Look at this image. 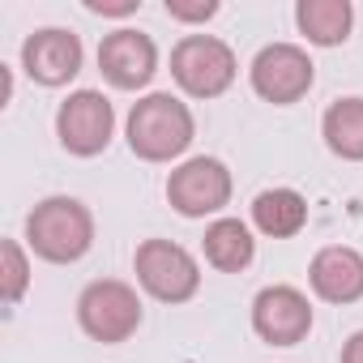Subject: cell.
<instances>
[{
  "label": "cell",
  "instance_id": "cell-9",
  "mask_svg": "<svg viewBox=\"0 0 363 363\" xmlns=\"http://www.w3.org/2000/svg\"><path fill=\"white\" fill-rule=\"evenodd\" d=\"M252 329L269 346H295L312 329V308L295 286H265L252 303Z\"/></svg>",
  "mask_w": 363,
  "mask_h": 363
},
{
  "label": "cell",
  "instance_id": "cell-17",
  "mask_svg": "<svg viewBox=\"0 0 363 363\" xmlns=\"http://www.w3.org/2000/svg\"><path fill=\"white\" fill-rule=\"evenodd\" d=\"M0 257H5V274H0V295H5V303H18L26 282H30V269H26V257L13 240H5V248H0Z\"/></svg>",
  "mask_w": 363,
  "mask_h": 363
},
{
  "label": "cell",
  "instance_id": "cell-10",
  "mask_svg": "<svg viewBox=\"0 0 363 363\" xmlns=\"http://www.w3.org/2000/svg\"><path fill=\"white\" fill-rule=\"evenodd\" d=\"M99 69H103V77H107L111 86L137 90V86H145V82L154 77L158 52H154V43H150L145 35H137V30H116V35H107L103 48H99Z\"/></svg>",
  "mask_w": 363,
  "mask_h": 363
},
{
  "label": "cell",
  "instance_id": "cell-11",
  "mask_svg": "<svg viewBox=\"0 0 363 363\" xmlns=\"http://www.w3.org/2000/svg\"><path fill=\"white\" fill-rule=\"evenodd\" d=\"M22 65L43 86H65L82 69V39L73 30H39L22 48Z\"/></svg>",
  "mask_w": 363,
  "mask_h": 363
},
{
  "label": "cell",
  "instance_id": "cell-16",
  "mask_svg": "<svg viewBox=\"0 0 363 363\" xmlns=\"http://www.w3.org/2000/svg\"><path fill=\"white\" fill-rule=\"evenodd\" d=\"M325 141L337 158L359 162L363 158V99H337L325 111Z\"/></svg>",
  "mask_w": 363,
  "mask_h": 363
},
{
  "label": "cell",
  "instance_id": "cell-2",
  "mask_svg": "<svg viewBox=\"0 0 363 363\" xmlns=\"http://www.w3.org/2000/svg\"><path fill=\"white\" fill-rule=\"evenodd\" d=\"M26 235H30V248L43 261L69 265V261H82L90 252V244H94V218L73 197H48L26 218Z\"/></svg>",
  "mask_w": 363,
  "mask_h": 363
},
{
  "label": "cell",
  "instance_id": "cell-4",
  "mask_svg": "<svg viewBox=\"0 0 363 363\" xmlns=\"http://www.w3.org/2000/svg\"><path fill=\"white\" fill-rule=\"evenodd\" d=\"M77 316H82V329L94 342H124L141 325V299H137V291L128 282L103 278V282H90L82 291Z\"/></svg>",
  "mask_w": 363,
  "mask_h": 363
},
{
  "label": "cell",
  "instance_id": "cell-8",
  "mask_svg": "<svg viewBox=\"0 0 363 363\" xmlns=\"http://www.w3.org/2000/svg\"><path fill=\"white\" fill-rule=\"evenodd\" d=\"M312 86V60L308 52H299L295 43H269L257 52L252 60V90L265 99V103H299Z\"/></svg>",
  "mask_w": 363,
  "mask_h": 363
},
{
  "label": "cell",
  "instance_id": "cell-12",
  "mask_svg": "<svg viewBox=\"0 0 363 363\" xmlns=\"http://www.w3.org/2000/svg\"><path fill=\"white\" fill-rule=\"evenodd\" d=\"M312 291L329 303H354L363 295V257L354 248H320L312 257Z\"/></svg>",
  "mask_w": 363,
  "mask_h": 363
},
{
  "label": "cell",
  "instance_id": "cell-19",
  "mask_svg": "<svg viewBox=\"0 0 363 363\" xmlns=\"http://www.w3.org/2000/svg\"><path fill=\"white\" fill-rule=\"evenodd\" d=\"M137 5L141 0H86V9L103 13V18H128V13H137Z\"/></svg>",
  "mask_w": 363,
  "mask_h": 363
},
{
  "label": "cell",
  "instance_id": "cell-14",
  "mask_svg": "<svg viewBox=\"0 0 363 363\" xmlns=\"http://www.w3.org/2000/svg\"><path fill=\"white\" fill-rule=\"evenodd\" d=\"M295 22H299V30L312 43L333 48V43H346L350 22H354V9L346 5V0H299Z\"/></svg>",
  "mask_w": 363,
  "mask_h": 363
},
{
  "label": "cell",
  "instance_id": "cell-20",
  "mask_svg": "<svg viewBox=\"0 0 363 363\" xmlns=\"http://www.w3.org/2000/svg\"><path fill=\"white\" fill-rule=\"evenodd\" d=\"M342 363H363V333H354V337L342 346Z\"/></svg>",
  "mask_w": 363,
  "mask_h": 363
},
{
  "label": "cell",
  "instance_id": "cell-13",
  "mask_svg": "<svg viewBox=\"0 0 363 363\" xmlns=\"http://www.w3.org/2000/svg\"><path fill=\"white\" fill-rule=\"evenodd\" d=\"M252 223L274 240H291L308 223V201L299 193H291V189H269V193H261L252 201Z\"/></svg>",
  "mask_w": 363,
  "mask_h": 363
},
{
  "label": "cell",
  "instance_id": "cell-6",
  "mask_svg": "<svg viewBox=\"0 0 363 363\" xmlns=\"http://www.w3.org/2000/svg\"><path fill=\"white\" fill-rule=\"evenodd\" d=\"M111 128H116V111L111 103L99 94V90H77L60 103L56 111V133H60V145L77 158H94L107 150L111 141Z\"/></svg>",
  "mask_w": 363,
  "mask_h": 363
},
{
  "label": "cell",
  "instance_id": "cell-15",
  "mask_svg": "<svg viewBox=\"0 0 363 363\" xmlns=\"http://www.w3.org/2000/svg\"><path fill=\"white\" fill-rule=\"evenodd\" d=\"M252 252H257V244H252V235H248V227H244L240 218H218V223L206 231V261H210L214 269H223V274L248 269Z\"/></svg>",
  "mask_w": 363,
  "mask_h": 363
},
{
  "label": "cell",
  "instance_id": "cell-5",
  "mask_svg": "<svg viewBox=\"0 0 363 363\" xmlns=\"http://www.w3.org/2000/svg\"><path fill=\"white\" fill-rule=\"evenodd\" d=\"M137 278H141V286L154 295V299H162V303H184V299H193L197 295V286H201V269H197V261L179 248V244H171V240H145L141 248H137Z\"/></svg>",
  "mask_w": 363,
  "mask_h": 363
},
{
  "label": "cell",
  "instance_id": "cell-18",
  "mask_svg": "<svg viewBox=\"0 0 363 363\" xmlns=\"http://www.w3.org/2000/svg\"><path fill=\"white\" fill-rule=\"evenodd\" d=\"M167 13L175 18V22H206V18H214L218 13V0H167Z\"/></svg>",
  "mask_w": 363,
  "mask_h": 363
},
{
  "label": "cell",
  "instance_id": "cell-3",
  "mask_svg": "<svg viewBox=\"0 0 363 363\" xmlns=\"http://www.w3.org/2000/svg\"><path fill=\"white\" fill-rule=\"evenodd\" d=\"M171 73L193 99H218L235 82V52L214 35H189L171 52Z\"/></svg>",
  "mask_w": 363,
  "mask_h": 363
},
{
  "label": "cell",
  "instance_id": "cell-7",
  "mask_svg": "<svg viewBox=\"0 0 363 363\" xmlns=\"http://www.w3.org/2000/svg\"><path fill=\"white\" fill-rule=\"evenodd\" d=\"M167 201L184 218H206L218 214L231 201V171L218 158H189L167 179Z\"/></svg>",
  "mask_w": 363,
  "mask_h": 363
},
{
  "label": "cell",
  "instance_id": "cell-1",
  "mask_svg": "<svg viewBox=\"0 0 363 363\" xmlns=\"http://www.w3.org/2000/svg\"><path fill=\"white\" fill-rule=\"evenodd\" d=\"M193 141V111L171 94H145L128 111V145L145 162H167Z\"/></svg>",
  "mask_w": 363,
  "mask_h": 363
}]
</instances>
